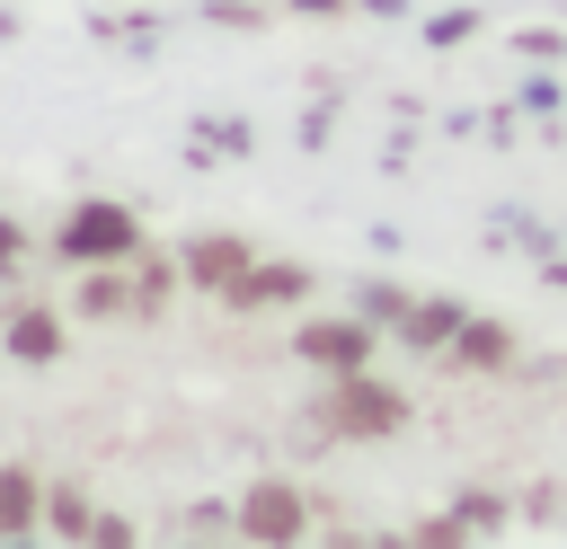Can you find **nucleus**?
<instances>
[{"label":"nucleus","instance_id":"obj_1","mask_svg":"<svg viewBox=\"0 0 567 549\" xmlns=\"http://www.w3.org/2000/svg\"><path fill=\"white\" fill-rule=\"evenodd\" d=\"M319 425H328L337 443H381V434L408 425V398H399L390 381H372V372H337V390L319 398Z\"/></svg>","mask_w":567,"mask_h":549},{"label":"nucleus","instance_id":"obj_2","mask_svg":"<svg viewBox=\"0 0 567 549\" xmlns=\"http://www.w3.org/2000/svg\"><path fill=\"white\" fill-rule=\"evenodd\" d=\"M62 257H80V266H133L142 257V221L124 204H80L62 221Z\"/></svg>","mask_w":567,"mask_h":549},{"label":"nucleus","instance_id":"obj_3","mask_svg":"<svg viewBox=\"0 0 567 549\" xmlns=\"http://www.w3.org/2000/svg\"><path fill=\"white\" fill-rule=\"evenodd\" d=\"M248 540H301L310 531V505H301V487H284V478H257L248 496H239V514H230Z\"/></svg>","mask_w":567,"mask_h":549},{"label":"nucleus","instance_id":"obj_4","mask_svg":"<svg viewBox=\"0 0 567 549\" xmlns=\"http://www.w3.org/2000/svg\"><path fill=\"white\" fill-rule=\"evenodd\" d=\"M301 354L328 363V372H363V363H372V319H363V310H354V319H310V328H301Z\"/></svg>","mask_w":567,"mask_h":549},{"label":"nucleus","instance_id":"obj_5","mask_svg":"<svg viewBox=\"0 0 567 549\" xmlns=\"http://www.w3.org/2000/svg\"><path fill=\"white\" fill-rule=\"evenodd\" d=\"M44 496H53V487H44L27 460H9V469H0V540H27V531H44Z\"/></svg>","mask_w":567,"mask_h":549},{"label":"nucleus","instance_id":"obj_6","mask_svg":"<svg viewBox=\"0 0 567 549\" xmlns=\"http://www.w3.org/2000/svg\"><path fill=\"white\" fill-rule=\"evenodd\" d=\"M514 363V336L496 319H461V336L443 345V372H505Z\"/></svg>","mask_w":567,"mask_h":549},{"label":"nucleus","instance_id":"obj_7","mask_svg":"<svg viewBox=\"0 0 567 549\" xmlns=\"http://www.w3.org/2000/svg\"><path fill=\"white\" fill-rule=\"evenodd\" d=\"M248 266H257V257H248V239H195V248H186V274H195L204 292H230Z\"/></svg>","mask_w":567,"mask_h":549},{"label":"nucleus","instance_id":"obj_8","mask_svg":"<svg viewBox=\"0 0 567 549\" xmlns=\"http://www.w3.org/2000/svg\"><path fill=\"white\" fill-rule=\"evenodd\" d=\"M292 292H310V274H301V266H248L221 301H230V310H275V301H292Z\"/></svg>","mask_w":567,"mask_h":549},{"label":"nucleus","instance_id":"obj_9","mask_svg":"<svg viewBox=\"0 0 567 549\" xmlns=\"http://www.w3.org/2000/svg\"><path fill=\"white\" fill-rule=\"evenodd\" d=\"M71 310H80V319H124V310H142V283H133L124 266H89V283H80Z\"/></svg>","mask_w":567,"mask_h":549},{"label":"nucleus","instance_id":"obj_10","mask_svg":"<svg viewBox=\"0 0 567 549\" xmlns=\"http://www.w3.org/2000/svg\"><path fill=\"white\" fill-rule=\"evenodd\" d=\"M44 531H62V540H124V522L89 514V496H80V487H53V496H44Z\"/></svg>","mask_w":567,"mask_h":549},{"label":"nucleus","instance_id":"obj_11","mask_svg":"<svg viewBox=\"0 0 567 549\" xmlns=\"http://www.w3.org/2000/svg\"><path fill=\"white\" fill-rule=\"evenodd\" d=\"M461 319H470L461 301H416V310H408L399 328H408V345H425V354H443V345L461 336Z\"/></svg>","mask_w":567,"mask_h":549},{"label":"nucleus","instance_id":"obj_12","mask_svg":"<svg viewBox=\"0 0 567 549\" xmlns=\"http://www.w3.org/2000/svg\"><path fill=\"white\" fill-rule=\"evenodd\" d=\"M9 354H18V363H53V354H62V319H53V310H18V319H9Z\"/></svg>","mask_w":567,"mask_h":549},{"label":"nucleus","instance_id":"obj_13","mask_svg":"<svg viewBox=\"0 0 567 549\" xmlns=\"http://www.w3.org/2000/svg\"><path fill=\"white\" fill-rule=\"evenodd\" d=\"M9 257H18V230H9V221H0V266H9Z\"/></svg>","mask_w":567,"mask_h":549}]
</instances>
